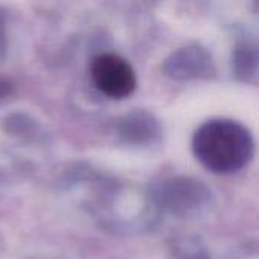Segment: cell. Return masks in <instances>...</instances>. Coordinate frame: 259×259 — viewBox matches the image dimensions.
Instances as JSON below:
<instances>
[{
	"label": "cell",
	"mask_w": 259,
	"mask_h": 259,
	"mask_svg": "<svg viewBox=\"0 0 259 259\" xmlns=\"http://www.w3.org/2000/svg\"><path fill=\"white\" fill-rule=\"evenodd\" d=\"M59 185L77 199L100 229L108 232L137 237L156 231L162 222L147 187H138L90 165L76 164L65 170Z\"/></svg>",
	"instance_id": "obj_1"
},
{
	"label": "cell",
	"mask_w": 259,
	"mask_h": 259,
	"mask_svg": "<svg viewBox=\"0 0 259 259\" xmlns=\"http://www.w3.org/2000/svg\"><path fill=\"white\" fill-rule=\"evenodd\" d=\"M196 159L214 175H234L249 165L255 155L252 132L231 118H211L202 123L191 140Z\"/></svg>",
	"instance_id": "obj_2"
},
{
	"label": "cell",
	"mask_w": 259,
	"mask_h": 259,
	"mask_svg": "<svg viewBox=\"0 0 259 259\" xmlns=\"http://www.w3.org/2000/svg\"><path fill=\"white\" fill-rule=\"evenodd\" d=\"M149 196L158 211L182 220L203 219L215 206L211 187L194 176H170L147 187Z\"/></svg>",
	"instance_id": "obj_3"
},
{
	"label": "cell",
	"mask_w": 259,
	"mask_h": 259,
	"mask_svg": "<svg viewBox=\"0 0 259 259\" xmlns=\"http://www.w3.org/2000/svg\"><path fill=\"white\" fill-rule=\"evenodd\" d=\"M91 80L96 90L108 99L123 100L137 88V73L123 56L105 52L93 58L90 65Z\"/></svg>",
	"instance_id": "obj_4"
},
{
	"label": "cell",
	"mask_w": 259,
	"mask_h": 259,
	"mask_svg": "<svg viewBox=\"0 0 259 259\" xmlns=\"http://www.w3.org/2000/svg\"><path fill=\"white\" fill-rule=\"evenodd\" d=\"M161 68L167 77L176 82L209 79L217 73L214 56L199 42H188L173 50L164 59Z\"/></svg>",
	"instance_id": "obj_5"
},
{
	"label": "cell",
	"mask_w": 259,
	"mask_h": 259,
	"mask_svg": "<svg viewBox=\"0 0 259 259\" xmlns=\"http://www.w3.org/2000/svg\"><path fill=\"white\" fill-rule=\"evenodd\" d=\"M114 134L123 146L146 149L161 143L162 124L149 109L135 108L115 120Z\"/></svg>",
	"instance_id": "obj_6"
},
{
	"label": "cell",
	"mask_w": 259,
	"mask_h": 259,
	"mask_svg": "<svg viewBox=\"0 0 259 259\" xmlns=\"http://www.w3.org/2000/svg\"><path fill=\"white\" fill-rule=\"evenodd\" d=\"M2 129L8 137L23 144L41 146L49 141V132L42 123L23 111L8 114L2 120Z\"/></svg>",
	"instance_id": "obj_7"
},
{
	"label": "cell",
	"mask_w": 259,
	"mask_h": 259,
	"mask_svg": "<svg viewBox=\"0 0 259 259\" xmlns=\"http://www.w3.org/2000/svg\"><path fill=\"white\" fill-rule=\"evenodd\" d=\"M231 65L234 76L243 83L255 85L258 80L259 53L255 41L244 39L238 41L232 49Z\"/></svg>",
	"instance_id": "obj_8"
},
{
	"label": "cell",
	"mask_w": 259,
	"mask_h": 259,
	"mask_svg": "<svg viewBox=\"0 0 259 259\" xmlns=\"http://www.w3.org/2000/svg\"><path fill=\"white\" fill-rule=\"evenodd\" d=\"M171 259H212L205 241L197 235H184L171 241Z\"/></svg>",
	"instance_id": "obj_9"
},
{
	"label": "cell",
	"mask_w": 259,
	"mask_h": 259,
	"mask_svg": "<svg viewBox=\"0 0 259 259\" xmlns=\"http://www.w3.org/2000/svg\"><path fill=\"white\" fill-rule=\"evenodd\" d=\"M9 50V35H8V14L5 8L0 6V64L6 59Z\"/></svg>",
	"instance_id": "obj_10"
},
{
	"label": "cell",
	"mask_w": 259,
	"mask_h": 259,
	"mask_svg": "<svg viewBox=\"0 0 259 259\" xmlns=\"http://www.w3.org/2000/svg\"><path fill=\"white\" fill-rule=\"evenodd\" d=\"M12 93H14V83L8 77L0 76V105L6 102L12 96Z\"/></svg>",
	"instance_id": "obj_11"
},
{
	"label": "cell",
	"mask_w": 259,
	"mask_h": 259,
	"mask_svg": "<svg viewBox=\"0 0 259 259\" xmlns=\"http://www.w3.org/2000/svg\"><path fill=\"white\" fill-rule=\"evenodd\" d=\"M0 243H2V238H0Z\"/></svg>",
	"instance_id": "obj_12"
}]
</instances>
